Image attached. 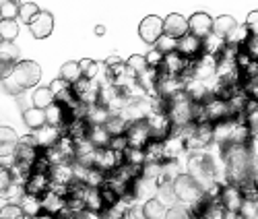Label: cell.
<instances>
[{
	"instance_id": "8d00e7d4",
	"label": "cell",
	"mask_w": 258,
	"mask_h": 219,
	"mask_svg": "<svg viewBox=\"0 0 258 219\" xmlns=\"http://www.w3.org/2000/svg\"><path fill=\"white\" fill-rule=\"evenodd\" d=\"M126 62V69L131 71L135 77H139V75H143L149 67H147V60H145V56L143 54H133L128 60H124Z\"/></svg>"
},
{
	"instance_id": "f907efd6",
	"label": "cell",
	"mask_w": 258,
	"mask_h": 219,
	"mask_svg": "<svg viewBox=\"0 0 258 219\" xmlns=\"http://www.w3.org/2000/svg\"><path fill=\"white\" fill-rule=\"evenodd\" d=\"M124 64V60L118 56V54H110L105 58V62H103V69L105 71H112V69H118V67H122Z\"/></svg>"
},
{
	"instance_id": "681fc988",
	"label": "cell",
	"mask_w": 258,
	"mask_h": 219,
	"mask_svg": "<svg viewBox=\"0 0 258 219\" xmlns=\"http://www.w3.org/2000/svg\"><path fill=\"white\" fill-rule=\"evenodd\" d=\"M110 149L116 151V153H122V155H124V151L128 149L126 137H112V141H110Z\"/></svg>"
},
{
	"instance_id": "5bb4252c",
	"label": "cell",
	"mask_w": 258,
	"mask_h": 219,
	"mask_svg": "<svg viewBox=\"0 0 258 219\" xmlns=\"http://www.w3.org/2000/svg\"><path fill=\"white\" fill-rule=\"evenodd\" d=\"M31 135L35 137V143H37L39 151H48V149H54L67 133H64V128L46 124V126H41L39 130H35V133H31Z\"/></svg>"
},
{
	"instance_id": "e0dca14e",
	"label": "cell",
	"mask_w": 258,
	"mask_h": 219,
	"mask_svg": "<svg viewBox=\"0 0 258 219\" xmlns=\"http://www.w3.org/2000/svg\"><path fill=\"white\" fill-rule=\"evenodd\" d=\"M176 52H178L182 58H186V60H197V58L203 54V39L195 37L192 33H186L184 37L178 39Z\"/></svg>"
},
{
	"instance_id": "484cf974",
	"label": "cell",
	"mask_w": 258,
	"mask_h": 219,
	"mask_svg": "<svg viewBox=\"0 0 258 219\" xmlns=\"http://www.w3.org/2000/svg\"><path fill=\"white\" fill-rule=\"evenodd\" d=\"M141 211H143L145 219H165V215H167V207L157 199V196L147 199L145 205L141 207Z\"/></svg>"
},
{
	"instance_id": "4fadbf2b",
	"label": "cell",
	"mask_w": 258,
	"mask_h": 219,
	"mask_svg": "<svg viewBox=\"0 0 258 219\" xmlns=\"http://www.w3.org/2000/svg\"><path fill=\"white\" fill-rule=\"evenodd\" d=\"M48 87H50V91H52V95H54V101L60 103L62 107H67L69 112L79 103L77 97H75V91H73V85H69L67 81H62L60 77L54 79Z\"/></svg>"
},
{
	"instance_id": "4dcf8cb0",
	"label": "cell",
	"mask_w": 258,
	"mask_h": 219,
	"mask_svg": "<svg viewBox=\"0 0 258 219\" xmlns=\"http://www.w3.org/2000/svg\"><path fill=\"white\" fill-rule=\"evenodd\" d=\"M60 79L67 81L69 85H77L83 77H81V67H79V60H71V62H64L60 67Z\"/></svg>"
},
{
	"instance_id": "52a82bcc",
	"label": "cell",
	"mask_w": 258,
	"mask_h": 219,
	"mask_svg": "<svg viewBox=\"0 0 258 219\" xmlns=\"http://www.w3.org/2000/svg\"><path fill=\"white\" fill-rule=\"evenodd\" d=\"M124 166V155L122 153H116L112 151L110 147L107 149H97L95 151V161H93V168L99 170L101 174H114L118 168Z\"/></svg>"
},
{
	"instance_id": "4316f807",
	"label": "cell",
	"mask_w": 258,
	"mask_h": 219,
	"mask_svg": "<svg viewBox=\"0 0 258 219\" xmlns=\"http://www.w3.org/2000/svg\"><path fill=\"white\" fill-rule=\"evenodd\" d=\"M87 141L95 147V149H107L110 147V133H107L105 126H89V133H87Z\"/></svg>"
},
{
	"instance_id": "816d5d0a",
	"label": "cell",
	"mask_w": 258,
	"mask_h": 219,
	"mask_svg": "<svg viewBox=\"0 0 258 219\" xmlns=\"http://www.w3.org/2000/svg\"><path fill=\"white\" fill-rule=\"evenodd\" d=\"M35 219H56V215H52V213H46V211H44V213H39Z\"/></svg>"
},
{
	"instance_id": "ac0fdd59",
	"label": "cell",
	"mask_w": 258,
	"mask_h": 219,
	"mask_svg": "<svg viewBox=\"0 0 258 219\" xmlns=\"http://www.w3.org/2000/svg\"><path fill=\"white\" fill-rule=\"evenodd\" d=\"M163 33L174 37V39H180L188 33V19L180 13H171L163 19Z\"/></svg>"
},
{
	"instance_id": "277c9868",
	"label": "cell",
	"mask_w": 258,
	"mask_h": 219,
	"mask_svg": "<svg viewBox=\"0 0 258 219\" xmlns=\"http://www.w3.org/2000/svg\"><path fill=\"white\" fill-rule=\"evenodd\" d=\"M203 105V114H205V120L211 122V124H217V122H223V120H229V118H238L233 116L231 112V105L229 101L217 97V95H209Z\"/></svg>"
},
{
	"instance_id": "d590c367",
	"label": "cell",
	"mask_w": 258,
	"mask_h": 219,
	"mask_svg": "<svg viewBox=\"0 0 258 219\" xmlns=\"http://www.w3.org/2000/svg\"><path fill=\"white\" fill-rule=\"evenodd\" d=\"M39 7L35 3H31V0H25V3H19V19L23 21V23H31V21L39 15Z\"/></svg>"
},
{
	"instance_id": "f546056e",
	"label": "cell",
	"mask_w": 258,
	"mask_h": 219,
	"mask_svg": "<svg viewBox=\"0 0 258 219\" xmlns=\"http://www.w3.org/2000/svg\"><path fill=\"white\" fill-rule=\"evenodd\" d=\"M145 153V163H163L165 155H163V141H155L151 139L149 145L143 149Z\"/></svg>"
},
{
	"instance_id": "5b68a950",
	"label": "cell",
	"mask_w": 258,
	"mask_h": 219,
	"mask_svg": "<svg viewBox=\"0 0 258 219\" xmlns=\"http://www.w3.org/2000/svg\"><path fill=\"white\" fill-rule=\"evenodd\" d=\"M219 203L223 207V211L227 215H238L242 205H244V194L240 190V186H235V184H221V190H219Z\"/></svg>"
},
{
	"instance_id": "83f0119b",
	"label": "cell",
	"mask_w": 258,
	"mask_h": 219,
	"mask_svg": "<svg viewBox=\"0 0 258 219\" xmlns=\"http://www.w3.org/2000/svg\"><path fill=\"white\" fill-rule=\"evenodd\" d=\"M182 153H186V149H184V141L180 137L169 135L163 141V155H165V159H180Z\"/></svg>"
},
{
	"instance_id": "74e56055",
	"label": "cell",
	"mask_w": 258,
	"mask_h": 219,
	"mask_svg": "<svg viewBox=\"0 0 258 219\" xmlns=\"http://www.w3.org/2000/svg\"><path fill=\"white\" fill-rule=\"evenodd\" d=\"M124 163L133 166V168H143L145 166V153L141 149H131L128 147L124 151Z\"/></svg>"
},
{
	"instance_id": "836d02e7",
	"label": "cell",
	"mask_w": 258,
	"mask_h": 219,
	"mask_svg": "<svg viewBox=\"0 0 258 219\" xmlns=\"http://www.w3.org/2000/svg\"><path fill=\"white\" fill-rule=\"evenodd\" d=\"M128 124H131V122H128L122 114H116V116H112L110 120H107L105 128H107V133H110V137H124Z\"/></svg>"
},
{
	"instance_id": "bcb514c9",
	"label": "cell",
	"mask_w": 258,
	"mask_h": 219,
	"mask_svg": "<svg viewBox=\"0 0 258 219\" xmlns=\"http://www.w3.org/2000/svg\"><path fill=\"white\" fill-rule=\"evenodd\" d=\"M145 60H147V67H149V69L159 71V69H161V62H163V54L153 48V50H149V52L145 54Z\"/></svg>"
},
{
	"instance_id": "ee69618b",
	"label": "cell",
	"mask_w": 258,
	"mask_h": 219,
	"mask_svg": "<svg viewBox=\"0 0 258 219\" xmlns=\"http://www.w3.org/2000/svg\"><path fill=\"white\" fill-rule=\"evenodd\" d=\"M165 219H192V215H190V209H188L186 205L176 203L174 207H169V209H167Z\"/></svg>"
},
{
	"instance_id": "7bdbcfd3",
	"label": "cell",
	"mask_w": 258,
	"mask_h": 219,
	"mask_svg": "<svg viewBox=\"0 0 258 219\" xmlns=\"http://www.w3.org/2000/svg\"><path fill=\"white\" fill-rule=\"evenodd\" d=\"M23 211H21L19 203H7L0 209V219H23Z\"/></svg>"
},
{
	"instance_id": "d6a6232c",
	"label": "cell",
	"mask_w": 258,
	"mask_h": 219,
	"mask_svg": "<svg viewBox=\"0 0 258 219\" xmlns=\"http://www.w3.org/2000/svg\"><path fill=\"white\" fill-rule=\"evenodd\" d=\"M79 67H81V77L87 79V81H97V77H99V73H101L99 62L93 60V58H83V60H79Z\"/></svg>"
},
{
	"instance_id": "db71d44e",
	"label": "cell",
	"mask_w": 258,
	"mask_h": 219,
	"mask_svg": "<svg viewBox=\"0 0 258 219\" xmlns=\"http://www.w3.org/2000/svg\"><path fill=\"white\" fill-rule=\"evenodd\" d=\"M103 219H116V217H107V215H103Z\"/></svg>"
},
{
	"instance_id": "7a4b0ae2",
	"label": "cell",
	"mask_w": 258,
	"mask_h": 219,
	"mask_svg": "<svg viewBox=\"0 0 258 219\" xmlns=\"http://www.w3.org/2000/svg\"><path fill=\"white\" fill-rule=\"evenodd\" d=\"M195 112H197V103H192L184 93L167 101V116H169L174 128L192 126L195 124Z\"/></svg>"
},
{
	"instance_id": "ab89813d",
	"label": "cell",
	"mask_w": 258,
	"mask_h": 219,
	"mask_svg": "<svg viewBox=\"0 0 258 219\" xmlns=\"http://www.w3.org/2000/svg\"><path fill=\"white\" fill-rule=\"evenodd\" d=\"M19 15V3L15 0H0V19L13 21Z\"/></svg>"
},
{
	"instance_id": "c3c4849f",
	"label": "cell",
	"mask_w": 258,
	"mask_h": 219,
	"mask_svg": "<svg viewBox=\"0 0 258 219\" xmlns=\"http://www.w3.org/2000/svg\"><path fill=\"white\" fill-rule=\"evenodd\" d=\"M15 67H17L15 62H11V60H7V58L0 56V81H7V79L11 77V73H13Z\"/></svg>"
},
{
	"instance_id": "d4e9b609",
	"label": "cell",
	"mask_w": 258,
	"mask_h": 219,
	"mask_svg": "<svg viewBox=\"0 0 258 219\" xmlns=\"http://www.w3.org/2000/svg\"><path fill=\"white\" fill-rule=\"evenodd\" d=\"M23 122L27 128H31V133H35L41 126H46V112L29 105L27 110H23Z\"/></svg>"
},
{
	"instance_id": "f6af8a7d",
	"label": "cell",
	"mask_w": 258,
	"mask_h": 219,
	"mask_svg": "<svg viewBox=\"0 0 258 219\" xmlns=\"http://www.w3.org/2000/svg\"><path fill=\"white\" fill-rule=\"evenodd\" d=\"M242 52L248 54V58H252L254 62H258V35H250L248 41L242 46Z\"/></svg>"
},
{
	"instance_id": "60d3db41",
	"label": "cell",
	"mask_w": 258,
	"mask_h": 219,
	"mask_svg": "<svg viewBox=\"0 0 258 219\" xmlns=\"http://www.w3.org/2000/svg\"><path fill=\"white\" fill-rule=\"evenodd\" d=\"M176 43H178V39H174V37H169V35L163 33V35L157 39V43H155V50L165 56V54L176 52Z\"/></svg>"
},
{
	"instance_id": "30bf717a",
	"label": "cell",
	"mask_w": 258,
	"mask_h": 219,
	"mask_svg": "<svg viewBox=\"0 0 258 219\" xmlns=\"http://www.w3.org/2000/svg\"><path fill=\"white\" fill-rule=\"evenodd\" d=\"M17 133L11 126H0V159L3 168H11L15 163V147H17Z\"/></svg>"
},
{
	"instance_id": "7c38bea8",
	"label": "cell",
	"mask_w": 258,
	"mask_h": 219,
	"mask_svg": "<svg viewBox=\"0 0 258 219\" xmlns=\"http://www.w3.org/2000/svg\"><path fill=\"white\" fill-rule=\"evenodd\" d=\"M73 91H75L77 101L83 103L85 107L97 105V99H99V83L97 81L81 79L77 85H73Z\"/></svg>"
},
{
	"instance_id": "8fae6325",
	"label": "cell",
	"mask_w": 258,
	"mask_h": 219,
	"mask_svg": "<svg viewBox=\"0 0 258 219\" xmlns=\"http://www.w3.org/2000/svg\"><path fill=\"white\" fill-rule=\"evenodd\" d=\"M163 35V19L157 15H147L139 25V37L145 43H157V39Z\"/></svg>"
},
{
	"instance_id": "f35d334b",
	"label": "cell",
	"mask_w": 258,
	"mask_h": 219,
	"mask_svg": "<svg viewBox=\"0 0 258 219\" xmlns=\"http://www.w3.org/2000/svg\"><path fill=\"white\" fill-rule=\"evenodd\" d=\"M13 184H15V178H13L11 170L0 166V199H7V194L13 188Z\"/></svg>"
},
{
	"instance_id": "cb8c5ba5",
	"label": "cell",
	"mask_w": 258,
	"mask_h": 219,
	"mask_svg": "<svg viewBox=\"0 0 258 219\" xmlns=\"http://www.w3.org/2000/svg\"><path fill=\"white\" fill-rule=\"evenodd\" d=\"M19 207H21V211H23V215L29 217V219H35L39 213H44L41 199H39V196H33V194H23V196H21Z\"/></svg>"
},
{
	"instance_id": "6da1fadb",
	"label": "cell",
	"mask_w": 258,
	"mask_h": 219,
	"mask_svg": "<svg viewBox=\"0 0 258 219\" xmlns=\"http://www.w3.org/2000/svg\"><path fill=\"white\" fill-rule=\"evenodd\" d=\"M39 79H41V67L35 60H19V64L11 73V77L7 81H3V85L13 95H17V93H23L27 89H33V87L39 83Z\"/></svg>"
},
{
	"instance_id": "603a6c76",
	"label": "cell",
	"mask_w": 258,
	"mask_h": 219,
	"mask_svg": "<svg viewBox=\"0 0 258 219\" xmlns=\"http://www.w3.org/2000/svg\"><path fill=\"white\" fill-rule=\"evenodd\" d=\"M182 166H180V159H165L163 163H161V178H159V182H157V186L159 184H174V180L178 178V176H182Z\"/></svg>"
},
{
	"instance_id": "9a60e30c",
	"label": "cell",
	"mask_w": 258,
	"mask_h": 219,
	"mask_svg": "<svg viewBox=\"0 0 258 219\" xmlns=\"http://www.w3.org/2000/svg\"><path fill=\"white\" fill-rule=\"evenodd\" d=\"M188 33H192L199 39H207L213 33V17L209 13H195L188 19Z\"/></svg>"
},
{
	"instance_id": "7dc6e473",
	"label": "cell",
	"mask_w": 258,
	"mask_h": 219,
	"mask_svg": "<svg viewBox=\"0 0 258 219\" xmlns=\"http://www.w3.org/2000/svg\"><path fill=\"white\" fill-rule=\"evenodd\" d=\"M246 29L250 35H258V9L256 11H250L248 17H246Z\"/></svg>"
},
{
	"instance_id": "b9f144b4",
	"label": "cell",
	"mask_w": 258,
	"mask_h": 219,
	"mask_svg": "<svg viewBox=\"0 0 258 219\" xmlns=\"http://www.w3.org/2000/svg\"><path fill=\"white\" fill-rule=\"evenodd\" d=\"M0 56L19 64V48L17 43H11V41H0Z\"/></svg>"
},
{
	"instance_id": "ba28073f",
	"label": "cell",
	"mask_w": 258,
	"mask_h": 219,
	"mask_svg": "<svg viewBox=\"0 0 258 219\" xmlns=\"http://www.w3.org/2000/svg\"><path fill=\"white\" fill-rule=\"evenodd\" d=\"M217 75V58L209 56V54H201L197 60H192V75L190 79H197L203 83H209L211 79H215Z\"/></svg>"
},
{
	"instance_id": "d6986e66",
	"label": "cell",
	"mask_w": 258,
	"mask_h": 219,
	"mask_svg": "<svg viewBox=\"0 0 258 219\" xmlns=\"http://www.w3.org/2000/svg\"><path fill=\"white\" fill-rule=\"evenodd\" d=\"M184 95H186L192 103L201 105V103L207 101V97L211 95V91H209V85H207V83L197 81V79H186V81H184Z\"/></svg>"
},
{
	"instance_id": "e575fe53",
	"label": "cell",
	"mask_w": 258,
	"mask_h": 219,
	"mask_svg": "<svg viewBox=\"0 0 258 219\" xmlns=\"http://www.w3.org/2000/svg\"><path fill=\"white\" fill-rule=\"evenodd\" d=\"M21 27L17 23V19L13 21H5V19H0V41H15L17 35H19Z\"/></svg>"
},
{
	"instance_id": "44dd1931",
	"label": "cell",
	"mask_w": 258,
	"mask_h": 219,
	"mask_svg": "<svg viewBox=\"0 0 258 219\" xmlns=\"http://www.w3.org/2000/svg\"><path fill=\"white\" fill-rule=\"evenodd\" d=\"M46 112V124L50 126H58V128H67L69 120H71V114H69V110L67 107H62L60 103H52L48 110H44Z\"/></svg>"
},
{
	"instance_id": "f5cc1de1",
	"label": "cell",
	"mask_w": 258,
	"mask_h": 219,
	"mask_svg": "<svg viewBox=\"0 0 258 219\" xmlns=\"http://www.w3.org/2000/svg\"><path fill=\"white\" fill-rule=\"evenodd\" d=\"M93 33H95V35H105V27H103V25H95Z\"/></svg>"
},
{
	"instance_id": "7402d4cb",
	"label": "cell",
	"mask_w": 258,
	"mask_h": 219,
	"mask_svg": "<svg viewBox=\"0 0 258 219\" xmlns=\"http://www.w3.org/2000/svg\"><path fill=\"white\" fill-rule=\"evenodd\" d=\"M238 25H240V23H238V21H235L231 15L215 17V19H213V35H217V37H221V39H227Z\"/></svg>"
},
{
	"instance_id": "ffe728a7",
	"label": "cell",
	"mask_w": 258,
	"mask_h": 219,
	"mask_svg": "<svg viewBox=\"0 0 258 219\" xmlns=\"http://www.w3.org/2000/svg\"><path fill=\"white\" fill-rule=\"evenodd\" d=\"M50 190V176L46 172H33L25 182V194H33V196H44Z\"/></svg>"
},
{
	"instance_id": "3957f363",
	"label": "cell",
	"mask_w": 258,
	"mask_h": 219,
	"mask_svg": "<svg viewBox=\"0 0 258 219\" xmlns=\"http://www.w3.org/2000/svg\"><path fill=\"white\" fill-rule=\"evenodd\" d=\"M171 188H174L176 201H178L180 205H188V207L197 205V203L203 199V196H205V190H203L195 180H192L186 172L182 174V176H178V178L174 180Z\"/></svg>"
},
{
	"instance_id": "9c48e42d",
	"label": "cell",
	"mask_w": 258,
	"mask_h": 219,
	"mask_svg": "<svg viewBox=\"0 0 258 219\" xmlns=\"http://www.w3.org/2000/svg\"><path fill=\"white\" fill-rule=\"evenodd\" d=\"M126 143L131 149H145L151 141V130H149L147 122L145 120H137V122H131L126 128Z\"/></svg>"
},
{
	"instance_id": "8992f818",
	"label": "cell",
	"mask_w": 258,
	"mask_h": 219,
	"mask_svg": "<svg viewBox=\"0 0 258 219\" xmlns=\"http://www.w3.org/2000/svg\"><path fill=\"white\" fill-rule=\"evenodd\" d=\"M39 147L35 143V137L33 135H25V137H19L17 141V147H15V161L17 163H25V166H31L37 161L39 157Z\"/></svg>"
},
{
	"instance_id": "f1b7e54d",
	"label": "cell",
	"mask_w": 258,
	"mask_h": 219,
	"mask_svg": "<svg viewBox=\"0 0 258 219\" xmlns=\"http://www.w3.org/2000/svg\"><path fill=\"white\" fill-rule=\"evenodd\" d=\"M83 201H85V211L99 213V215H103V213H105V207H103V201H101L99 188H87V190H85Z\"/></svg>"
},
{
	"instance_id": "1f68e13d",
	"label": "cell",
	"mask_w": 258,
	"mask_h": 219,
	"mask_svg": "<svg viewBox=\"0 0 258 219\" xmlns=\"http://www.w3.org/2000/svg\"><path fill=\"white\" fill-rule=\"evenodd\" d=\"M54 103V95L50 91V87H37L31 93V105L37 110H48Z\"/></svg>"
},
{
	"instance_id": "2e32d148",
	"label": "cell",
	"mask_w": 258,
	"mask_h": 219,
	"mask_svg": "<svg viewBox=\"0 0 258 219\" xmlns=\"http://www.w3.org/2000/svg\"><path fill=\"white\" fill-rule=\"evenodd\" d=\"M29 31L35 39H46L54 31V17L50 11H39V15L29 23Z\"/></svg>"
}]
</instances>
